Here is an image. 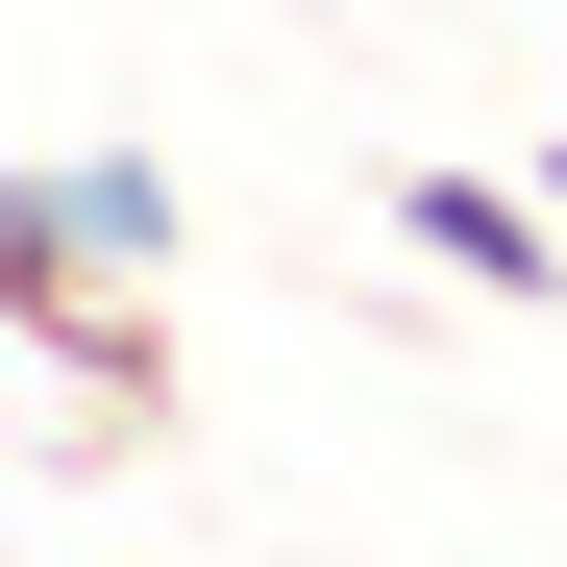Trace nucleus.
<instances>
[{"mask_svg":"<svg viewBox=\"0 0 567 567\" xmlns=\"http://www.w3.org/2000/svg\"><path fill=\"white\" fill-rule=\"evenodd\" d=\"M543 223H567V148H543Z\"/></svg>","mask_w":567,"mask_h":567,"instance_id":"obj_3","label":"nucleus"},{"mask_svg":"<svg viewBox=\"0 0 567 567\" xmlns=\"http://www.w3.org/2000/svg\"><path fill=\"white\" fill-rule=\"evenodd\" d=\"M148 271H173V173L148 148H74V173H0V321H25L74 395H100V444L173 420V346H148Z\"/></svg>","mask_w":567,"mask_h":567,"instance_id":"obj_1","label":"nucleus"},{"mask_svg":"<svg viewBox=\"0 0 567 567\" xmlns=\"http://www.w3.org/2000/svg\"><path fill=\"white\" fill-rule=\"evenodd\" d=\"M395 223H420V271H468V297H567L543 173H395Z\"/></svg>","mask_w":567,"mask_h":567,"instance_id":"obj_2","label":"nucleus"}]
</instances>
